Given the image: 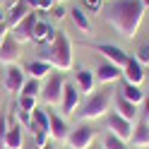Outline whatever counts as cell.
I'll list each match as a JSON object with an SVG mask.
<instances>
[{
  "instance_id": "cell-7",
  "label": "cell",
  "mask_w": 149,
  "mask_h": 149,
  "mask_svg": "<svg viewBox=\"0 0 149 149\" xmlns=\"http://www.w3.org/2000/svg\"><path fill=\"white\" fill-rule=\"evenodd\" d=\"M108 130H111V135H116L118 139L130 142V139H132V132H135V125H132V120H125L118 113H111L108 116Z\"/></svg>"
},
{
  "instance_id": "cell-15",
  "label": "cell",
  "mask_w": 149,
  "mask_h": 149,
  "mask_svg": "<svg viewBox=\"0 0 149 149\" xmlns=\"http://www.w3.org/2000/svg\"><path fill=\"white\" fill-rule=\"evenodd\" d=\"M48 120H51V125H48V137H53L55 142H65L68 135H70L68 123H65L60 116H55V113H48Z\"/></svg>"
},
{
  "instance_id": "cell-6",
  "label": "cell",
  "mask_w": 149,
  "mask_h": 149,
  "mask_svg": "<svg viewBox=\"0 0 149 149\" xmlns=\"http://www.w3.org/2000/svg\"><path fill=\"white\" fill-rule=\"evenodd\" d=\"M36 19H39V10H31L22 22H17L12 29H10V36H12L15 41H19V43L31 41V34H34V24H36Z\"/></svg>"
},
{
  "instance_id": "cell-36",
  "label": "cell",
  "mask_w": 149,
  "mask_h": 149,
  "mask_svg": "<svg viewBox=\"0 0 149 149\" xmlns=\"http://www.w3.org/2000/svg\"><path fill=\"white\" fill-rule=\"evenodd\" d=\"M26 3H29L31 10H39V0H26Z\"/></svg>"
},
{
  "instance_id": "cell-29",
  "label": "cell",
  "mask_w": 149,
  "mask_h": 149,
  "mask_svg": "<svg viewBox=\"0 0 149 149\" xmlns=\"http://www.w3.org/2000/svg\"><path fill=\"white\" fill-rule=\"evenodd\" d=\"M34 147L36 149H46L48 147V132H34Z\"/></svg>"
},
{
  "instance_id": "cell-11",
  "label": "cell",
  "mask_w": 149,
  "mask_h": 149,
  "mask_svg": "<svg viewBox=\"0 0 149 149\" xmlns=\"http://www.w3.org/2000/svg\"><path fill=\"white\" fill-rule=\"evenodd\" d=\"M120 77H123V70L118 68V65H113V63H101V65H96V70H94V79L96 82H101V84H111V82H118Z\"/></svg>"
},
{
  "instance_id": "cell-4",
  "label": "cell",
  "mask_w": 149,
  "mask_h": 149,
  "mask_svg": "<svg viewBox=\"0 0 149 149\" xmlns=\"http://www.w3.org/2000/svg\"><path fill=\"white\" fill-rule=\"evenodd\" d=\"M63 89H65V77H63V72L51 74L48 82L41 87V99H43V104H46V106H60V101H63Z\"/></svg>"
},
{
  "instance_id": "cell-42",
  "label": "cell",
  "mask_w": 149,
  "mask_h": 149,
  "mask_svg": "<svg viewBox=\"0 0 149 149\" xmlns=\"http://www.w3.org/2000/svg\"><path fill=\"white\" fill-rule=\"evenodd\" d=\"M135 149H137V147H135Z\"/></svg>"
},
{
  "instance_id": "cell-16",
  "label": "cell",
  "mask_w": 149,
  "mask_h": 149,
  "mask_svg": "<svg viewBox=\"0 0 149 149\" xmlns=\"http://www.w3.org/2000/svg\"><path fill=\"white\" fill-rule=\"evenodd\" d=\"M53 39H55V29H53L48 22L36 19V24H34V34H31V41H34V43H51Z\"/></svg>"
},
{
  "instance_id": "cell-13",
  "label": "cell",
  "mask_w": 149,
  "mask_h": 149,
  "mask_svg": "<svg viewBox=\"0 0 149 149\" xmlns=\"http://www.w3.org/2000/svg\"><path fill=\"white\" fill-rule=\"evenodd\" d=\"M123 79L127 84H137V87H142V82H144V68H142V63L137 58H132V55H130L127 65L123 68Z\"/></svg>"
},
{
  "instance_id": "cell-31",
  "label": "cell",
  "mask_w": 149,
  "mask_h": 149,
  "mask_svg": "<svg viewBox=\"0 0 149 149\" xmlns=\"http://www.w3.org/2000/svg\"><path fill=\"white\" fill-rule=\"evenodd\" d=\"M84 5H87V10H91V12H101L104 0H84Z\"/></svg>"
},
{
  "instance_id": "cell-28",
  "label": "cell",
  "mask_w": 149,
  "mask_h": 149,
  "mask_svg": "<svg viewBox=\"0 0 149 149\" xmlns=\"http://www.w3.org/2000/svg\"><path fill=\"white\" fill-rule=\"evenodd\" d=\"M104 149H127V142L118 139L116 135H106V139H104Z\"/></svg>"
},
{
  "instance_id": "cell-37",
  "label": "cell",
  "mask_w": 149,
  "mask_h": 149,
  "mask_svg": "<svg viewBox=\"0 0 149 149\" xmlns=\"http://www.w3.org/2000/svg\"><path fill=\"white\" fill-rule=\"evenodd\" d=\"M139 3L144 5V10H149V0H139Z\"/></svg>"
},
{
  "instance_id": "cell-41",
  "label": "cell",
  "mask_w": 149,
  "mask_h": 149,
  "mask_svg": "<svg viewBox=\"0 0 149 149\" xmlns=\"http://www.w3.org/2000/svg\"><path fill=\"white\" fill-rule=\"evenodd\" d=\"M0 26H5V24H0Z\"/></svg>"
},
{
  "instance_id": "cell-25",
  "label": "cell",
  "mask_w": 149,
  "mask_h": 149,
  "mask_svg": "<svg viewBox=\"0 0 149 149\" xmlns=\"http://www.w3.org/2000/svg\"><path fill=\"white\" fill-rule=\"evenodd\" d=\"M39 91H41V84H39V79H26L24 82V87L19 91V96H39Z\"/></svg>"
},
{
  "instance_id": "cell-34",
  "label": "cell",
  "mask_w": 149,
  "mask_h": 149,
  "mask_svg": "<svg viewBox=\"0 0 149 149\" xmlns=\"http://www.w3.org/2000/svg\"><path fill=\"white\" fill-rule=\"evenodd\" d=\"M142 120L149 123V94L144 96V108H142Z\"/></svg>"
},
{
  "instance_id": "cell-20",
  "label": "cell",
  "mask_w": 149,
  "mask_h": 149,
  "mask_svg": "<svg viewBox=\"0 0 149 149\" xmlns=\"http://www.w3.org/2000/svg\"><path fill=\"white\" fill-rule=\"evenodd\" d=\"M120 96L123 99H127L130 104H135V106H139V104H144V96H147V91H142V87H137V84H123V89H120Z\"/></svg>"
},
{
  "instance_id": "cell-30",
  "label": "cell",
  "mask_w": 149,
  "mask_h": 149,
  "mask_svg": "<svg viewBox=\"0 0 149 149\" xmlns=\"http://www.w3.org/2000/svg\"><path fill=\"white\" fill-rule=\"evenodd\" d=\"M51 19H55V22L65 19V7H63V5H53V7H51Z\"/></svg>"
},
{
  "instance_id": "cell-8",
  "label": "cell",
  "mask_w": 149,
  "mask_h": 149,
  "mask_svg": "<svg viewBox=\"0 0 149 149\" xmlns=\"http://www.w3.org/2000/svg\"><path fill=\"white\" fill-rule=\"evenodd\" d=\"M96 51L104 55V58L108 60V63H113V65H118L120 70L127 65V60H130V53H125L120 46H113V43H99L96 46Z\"/></svg>"
},
{
  "instance_id": "cell-10",
  "label": "cell",
  "mask_w": 149,
  "mask_h": 149,
  "mask_svg": "<svg viewBox=\"0 0 149 149\" xmlns=\"http://www.w3.org/2000/svg\"><path fill=\"white\" fill-rule=\"evenodd\" d=\"M19 55H22V43L15 41L12 36L7 34L3 46H0V63H3V65H15Z\"/></svg>"
},
{
  "instance_id": "cell-18",
  "label": "cell",
  "mask_w": 149,
  "mask_h": 149,
  "mask_svg": "<svg viewBox=\"0 0 149 149\" xmlns=\"http://www.w3.org/2000/svg\"><path fill=\"white\" fill-rule=\"evenodd\" d=\"M74 77H77V89L84 91V94H94V70H87V68H79L77 72H74Z\"/></svg>"
},
{
  "instance_id": "cell-3",
  "label": "cell",
  "mask_w": 149,
  "mask_h": 149,
  "mask_svg": "<svg viewBox=\"0 0 149 149\" xmlns=\"http://www.w3.org/2000/svg\"><path fill=\"white\" fill-rule=\"evenodd\" d=\"M111 99H113V94H111L108 89L104 91H96V94H89V99L82 104V108L77 111V116L82 120H96V118H104L108 113V106H111Z\"/></svg>"
},
{
  "instance_id": "cell-17",
  "label": "cell",
  "mask_w": 149,
  "mask_h": 149,
  "mask_svg": "<svg viewBox=\"0 0 149 149\" xmlns=\"http://www.w3.org/2000/svg\"><path fill=\"white\" fill-rule=\"evenodd\" d=\"M29 12H31V7H29L26 0H12V7H10V12H7V26L12 29V26L17 22H22Z\"/></svg>"
},
{
  "instance_id": "cell-40",
  "label": "cell",
  "mask_w": 149,
  "mask_h": 149,
  "mask_svg": "<svg viewBox=\"0 0 149 149\" xmlns=\"http://www.w3.org/2000/svg\"><path fill=\"white\" fill-rule=\"evenodd\" d=\"M89 149H96V147H89Z\"/></svg>"
},
{
  "instance_id": "cell-22",
  "label": "cell",
  "mask_w": 149,
  "mask_h": 149,
  "mask_svg": "<svg viewBox=\"0 0 149 149\" xmlns=\"http://www.w3.org/2000/svg\"><path fill=\"white\" fill-rule=\"evenodd\" d=\"M116 113L120 116V118H125V120H135L137 118V106L135 104H130L127 99H123V96H116Z\"/></svg>"
},
{
  "instance_id": "cell-14",
  "label": "cell",
  "mask_w": 149,
  "mask_h": 149,
  "mask_svg": "<svg viewBox=\"0 0 149 149\" xmlns=\"http://www.w3.org/2000/svg\"><path fill=\"white\" fill-rule=\"evenodd\" d=\"M0 139H3V147L5 149H22L24 147V127L19 123H12L10 127H7V132Z\"/></svg>"
},
{
  "instance_id": "cell-21",
  "label": "cell",
  "mask_w": 149,
  "mask_h": 149,
  "mask_svg": "<svg viewBox=\"0 0 149 149\" xmlns=\"http://www.w3.org/2000/svg\"><path fill=\"white\" fill-rule=\"evenodd\" d=\"M48 125H51L48 111H43V108L31 111V132H48Z\"/></svg>"
},
{
  "instance_id": "cell-38",
  "label": "cell",
  "mask_w": 149,
  "mask_h": 149,
  "mask_svg": "<svg viewBox=\"0 0 149 149\" xmlns=\"http://www.w3.org/2000/svg\"><path fill=\"white\" fill-rule=\"evenodd\" d=\"M53 3H55V5H63V3H65V0H53Z\"/></svg>"
},
{
  "instance_id": "cell-27",
  "label": "cell",
  "mask_w": 149,
  "mask_h": 149,
  "mask_svg": "<svg viewBox=\"0 0 149 149\" xmlns=\"http://www.w3.org/2000/svg\"><path fill=\"white\" fill-rule=\"evenodd\" d=\"M17 106H19L22 111H29L31 113V111L39 108V96H19V104Z\"/></svg>"
},
{
  "instance_id": "cell-12",
  "label": "cell",
  "mask_w": 149,
  "mask_h": 149,
  "mask_svg": "<svg viewBox=\"0 0 149 149\" xmlns=\"http://www.w3.org/2000/svg\"><path fill=\"white\" fill-rule=\"evenodd\" d=\"M24 82H26V77H24L19 65H7V70H5V89L10 91V94H17V91H22Z\"/></svg>"
},
{
  "instance_id": "cell-23",
  "label": "cell",
  "mask_w": 149,
  "mask_h": 149,
  "mask_svg": "<svg viewBox=\"0 0 149 149\" xmlns=\"http://www.w3.org/2000/svg\"><path fill=\"white\" fill-rule=\"evenodd\" d=\"M70 19H72V24H74V29H79L82 34H89V31H91V22H89V17L82 12V10H77V7L70 12Z\"/></svg>"
},
{
  "instance_id": "cell-19",
  "label": "cell",
  "mask_w": 149,
  "mask_h": 149,
  "mask_svg": "<svg viewBox=\"0 0 149 149\" xmlns=\"http://www.w3.org/2000/svg\"><path fill=\"white\" fill-rule=\"evenodd\" d=\"M137 149H147L149 147V123L147 120H139L135 125V132H132V139H130Z\"/></svg>"
},
{
  "instance_id": "cell-1",
  "label": "cell",
  "mask_w": 149,
  "mask_h": 149,
  "mask_svg": "<svg viewBox=\"0 0 149 149\" xmlns=\"http://www.w3.org/2000/svg\"><path fill=\"white\" fill-rule=\"evenodd\" d=\"M144 5L139 0H113L106 7V22L123 36V39H135L137 29L144 19Z\"/></svg>"
},
{
  "instance_id": "cell-39",
  "label": "cell",
  "mask_w": 149,
  "mask_h": 149,
  "mask_svg": "<svg viewBox=\"0 0 149 149\" xmlns=\"http://www.w3.org/2000/svg\"><path fill=\"white\" fill-rule=\"evenodd\" d=\"M34 149H36V147H34ZM46 149H51V147H46Z\"/></svg>"
},
{
  "instance_id": "cell-5",
  "label": "cell",
  "mask_w": 149,
  "mask_h": 149,
  "mask_svg": "<svg viewBox=\"0 0 149 149\" xmlns=\"http://www.w3.org/2000/svg\"><path fill=\"white\" fill-rule=\"evenodd\" d=\"M94 127H89V125H77L74 130H70V135H68V147L70 149H89L91 144H94Z\"/></svg>"
},
{
  "instance_id": "cell-26",
  "label": "cell",
  "mask_w": 149,
  "mask_h": 149,
  "mask_svg": "<svg viewBox=\"0 0 149 149\" xmlns=\"http://www.w3.org/2000/svg\"><path fill=\"white\" fill-rule=\"evenodd\" d=\"M15 123H19L24 130H31V113H29V111H22L19 106H17V111H15Z\"/></svg>"
},
{
  "instance_id": "cell-32",
  "label": "cell",
  "mask_w": 149,
  "mask_h": 149,
  "mask_svg": "<svg viewBox=\"0 0 149 149\" xmlns=\"http://www.w3.org/2000/svg\"><path fill=\"white\" fill-rule=\"evenodd\" d=\"M137 60L144 63V65H149V46H144V48L137 51Z\"/></svg>"
},
{
  "instance_id": "cell-2",
  "label": "cell",
  "mask_w": 149,
  "mask_h": 149,
  "mask_svg": "<svg viewBox=\"0 0 149 149\" xmlns=\"http://www.w3.org/2000/svg\"><path fill=\"white\" fill-rule=\"evenodd\" d=\"M39 60L51 63V68H55L58 72H70L74 68V60H72V43L68 39V34L55 31V39L51 41V48L39 51Z\"/></svg>"
},
{
  "instance_id": "cell-24",
  "label": "cell",
  "mask_w": 149,
  "mask_h": 149,
  "mask_svg": "<svg viewBox=\"0 0 149 149\" xmlns=\"http://www.w3.org/2000/svg\"><path fill=\"white\" fill-rule=\"evenodd\" d=\"M26 72H29L34 79H43L46 74L51 72V63H46V60H39V58H36L34 63L26 65Z\"/></svg>"
},
{
  "instance_id": "cell-33",
  "label": "cell",
  "mask_w": 149,
  "mask_h": 149,
  "mask_svg": "<svg viewBox=\"0 0 149 149\" xmlns=\"http://www.w3.org/2000/svg\"><path fill=\"white\" fill-rule=\"evenodd\" d=\"M53 5H55L53 0H39V10H43V12H51Z\"/></svg>"
},
{
  "instance_id": "cell-9",
  "label": "cell",
  "mask_w": 149,
  "mask_h": 149,
  "mask_svg": "<svg viewBox=\"0 0 149 149\" xmlns=\"http://www.w3.org/2000/svg\"><path fill=\"white\" fill-rule=\"evenodd\" d=\"M77 106H79V89H77V84H70V82H65L63 101H60V111H63V116H72V113H77Z\"/></svg>"
},
{
  "instance_id": "cell-35",
  "label": "cell",
  "mask_w": 149,
  "mask_h": 149,
  "mask_svg": "<svg viewBox=\"0 0 149 149\" xmlns=\"http://www.w3.org/2000/svg\"><path fill=\"white\" fill-rule=\"evenodd\" d=\"M7 127H10V125H7V118H5V116H0V137L7 132Z\"/></svg>"
}]
</instances>
